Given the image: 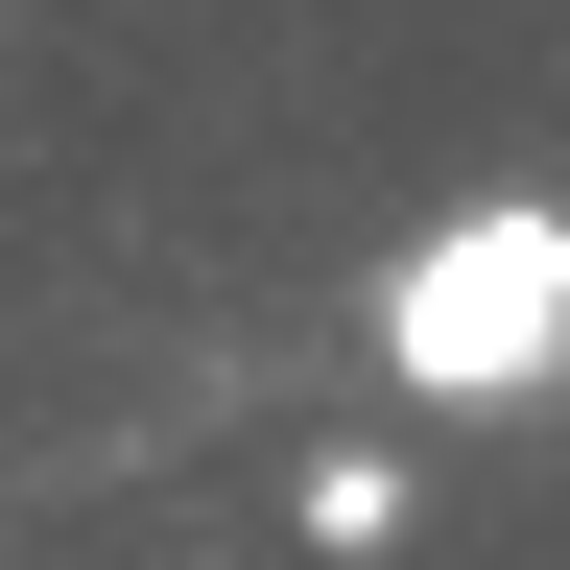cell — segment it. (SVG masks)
I'll use <instances>...</instances> for the list:
<instances>
[{"label":"cell","instance_id":"6da1fadb","mask_svg":"<svg viewBox=\"0 0 570 570\" xmlns=\"http://www.w3.org/2000/svg\"><path fill=\"white\" fill-rule=\"evenodd\" d=\"M381 356L428 404H547L570 381V214L499 190V214H428V238L381 262Z\"/></svg>","mask_w":570,"mask_h":570},{"label":"cell","instance_id":"7a4b0ae2","mask_svg":"<svg viewBox=\"0 0 570 570\" xmlns=\"http://www.w3.org/2000/svg\"><path fill=\"white\" fill-rule=\"evenodd\" d=\"M285 523H309V547H404V452H309Z\"/></svg>","mask_w":570,"mask_h":570}]
</instances>
